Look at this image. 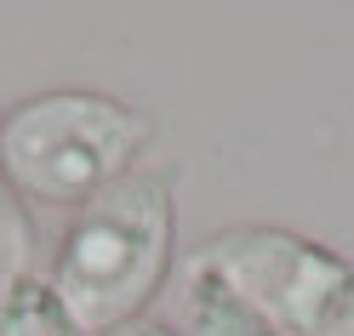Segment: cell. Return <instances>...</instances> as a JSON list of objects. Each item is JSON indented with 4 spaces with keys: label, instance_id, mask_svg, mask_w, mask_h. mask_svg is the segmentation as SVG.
I'll use <instances>...</instances> for the list:
<instances>
[{
    "label": "cell",
    "instance_id": "277c9868",
    "mask_svg": "<svg viewBox=\"0 0 354 336\" xmlns=\"http://www.w3.org/2000/svg\"><path fill=\"white\" fill-rule=\"evenodd\" d=\"M177 336H274L257 313L217 279V268L194 251L177 279Z\"/></svg>",
    "mask_w": 354,
    "mask_h": 336
},
{
    "label": "cell",
    "instance_id": "3957f363",
    "mask_svg": "<svg viewBox=\"0 0 354 336\" xmlns=\"http://www.w3.org/2000/svg\"><path fill=\"white\" fill-rule=\"evenodd\" d=\"M201 257L274 336H354V257L280 222H234Z\"/></svg>",
    "mask_w": 354,
    "mask_h": 336
},
{
    "label": "cell",
    "instance_id": "8992f818",
    "mask_svg": "<svg viewBox=\"0 0 354 336\" xmlns=\"http://www.w3.org/2000/svg\"><path fill=\"white\" fill-rule=\"evenodd\" d=\"M29 262H35V217H29L24 199L0 183V297L29 279Z\"/></svg>",
    "mask_w": 354,
    "mask_h": 336
},
{
    "label": "cell",
    "instance_id": "52a82bcc",
    "mask_svg": "<svg viewBox=\"0 0 354 336\" xmlns=\"http://www.w3.org/2000/svg\"><path fill=\"white\" fill-rule=\"evenodd\" d=\"M109 336H177L166 319H138V325H120V330H109Z\"/></svg>",
    "mask_w": 354,
    "mask_h": 336
},
{
    "label": "cell",
    "instance_id": "6da1fadb",
    "mask_svg": "<svg viewBox=\"0 0 354 336\" xmlns=\"http://www.w3.org/2000/svg\"><path fill=\"white\" fill-rule=\"evenodd\" d=\"M177 262V199L171 183L138 171L69 217L46 285L80 336H109L149 319Z\"/></svg>",
    "mask_w": 354,
    "mask_h": 336
},
{
    "label": "cell",
    "instance_id": "5b68a950",
    "mask_svg": "<svg viewBox=\"0 0 354 336\" xmlns=\"http://www.w3.org/2000/svg\"><path fill=\"white\" fill-rule=\"evenodd\" d=\"M0 336H80V325L63 313L57 290L46 279H24L0 297Z\"/></svg>",
    "mask_w": 354,
    "mask_h": 336
},
{
    "label": "cell",
    "instance_id": "7a4b0ae2",
    "mask_svg": "<svg viewBox=\"0 0 354 336\" xmlns=\"http://www.w3.org/2000/svg\"><path fill=\"white\" fill-rule=\"evenodd\" d=\"M154 143V120L138 103L57 86L0 115V183L24 206L80 211L115 183L138 177Z\"/></svg>",
    "mask_w": 354,
    "mask_h": 336
}]
</instances>
